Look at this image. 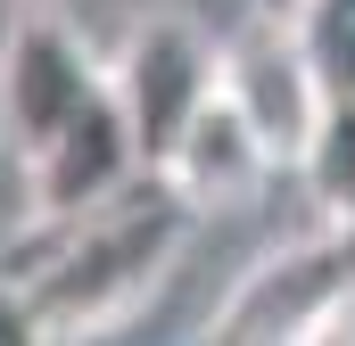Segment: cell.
Returning a JSON list of instances; mask_svg holds the SVG:
<instances>
[{
    "mask_svg": "<svg viewBox=\"0 0 355 346\" xmlns=\"http://www.w3.org/2000/svg\"><path fill=\"white\" fill-rule=\"evenodd\" d=\"M331 231H339V248H347V264H355V198L339 206V215H331Z\"/></svg>",
    "mask_w": 355,
    "mask_h": 346,
    "instance_id": "30bf717a",
    "label": "cell"
},
{
    "mask_svg": "<svg viewBox=\"0 0 355 346\" xmlns=\"http://www.w3.org/2000/svg\"><path fill=\"white\" fill-rule=\"evenodd\" d=\"M107 83L124 99V116H132L149 165H166V149L182 140V124L207 107V91L223 83V50H207V42H198L190 25H174V17H149V25H132L124 50L107 58Z\"/></svg>",
    "mask_w": 355,
    "mask_h": 346,
    "instance_id": "277c9868",
    "label": "cell"
},
{
    "mask_svg": "<svg viewBox=\"0 0 355 346\" xmlns=\"http://www.w3.org/2000/svg\"><path fill=\"white\" fill-rule=\"evenodd\" d=\"M257 8H297V17H306V8H314V0H257Z\"/></svg>",
    "mask_w": 355,
    "mask_h": 346,
    "instance_id": "8fae6325",
    "label": "cell"
},
{
    "mask_svg": "<svg viewBox=\"0 0 355 346\" xmlns=\"http://www.w3.org/2000/svg\"><path fill=\"white\" fill-rule=\"evenodd\" d=\"M99 91H107V66L91 58V42L50 0L8 17V33H0V140L17 165H33Z\"/></svg>",
    "mask_w": 355,
    "mask_h": 346,
    "instance_id": "3957f363",
    "label": "cell"
},
{
    "mask_svg": "<svg viewBox=\"0 0 355 346\" xmlns=\"http://www.w3.org/2000/svg\"><path fill=\"white\" fill-rule=\"evenodd\" d=\"M157 173L174 181L190 206H240V198L272 173V149L257 140V124L240 116V99L215 83V91H207V107L182 124V140L166 149V165H157Z\"/></svg>",
    "mask_w": 355,
    "mask_h": 346,
    "instance_id": "52a82bcc",
    "label": "cell"
},
{
    "mask_svg": "<svg viewBox=\"0 0 355 346\" xmlns=\"http://www.w3.org/2000/svg\"><path fill=\"white\" fill-rule=\"evenodd\" d=\"M17 338H42V322H33V305H25L17 272L0 264V346H17Z\"/></svg>",
    "mask_w": 355,
    "mask_h": 346,
    "instance_id": "ba28073f",
    "label": "cell"
},
{
    "mask_svg": "<svg viewBox=\"0 0 355 346\" xmlns=\"http://www.w3.org/2000/svg\"><path fill=\"white\" fill-rule=\"evenodd\" d=\"M322 58H331V83H339V99H355V17H339V25L322 33Z\"/></svg>",
    "mask_w": 355,
    "mask_h": 346,
    "instance_id": "9c48e42d",
    "label": "cell"
},
{
    "mask_svg": "<svg viewBox=\"0 0 355 346\" xmlns=\"http://www.w3.org/2000/svg\"><path fill=\"white\" fill-rule=\"evenodd\" d=\"M223 91L257 124V140L272 149V165H306L314 140H322V124H331V107H339L322 33L297 8H257V0H248L240 33L223 42Z\"/></svg>",
    "mask_w": 355,
    "mask_h": 346,
    "instance_id": "7a4b0ae2",
    "label": "cell"
},
{
    "mask_svg": "<svg viewBox=\"0 0 355 346\" xmlns=\"http://www.w3.org/2000/svg\"><path fill=\"white\" fill-rule=\"evenodd\" d=\"M347 280H355V264L339 248V231L322 223V239H289L265 264H248V280L215 313V338H314V322L331 313V297Z\"/></svg>",
    "mask_w": 355,
    "mask_h": 346,
    "instance_id": "8992f818",
    "label": "cell"
},
{
    "mask_svg": "<svg viewBox=\"0 0 355 346\" xmlns=\"http://www.w3.org/2000/svg\"><path fill=\"white\" fill-rule=\"evenodd\" d=\"M149 165V149H141V132H132V116H124V99L116 83L91 99L83 116L25 165V198H33V223H67V215H91V206H107L116 190H132Z\"/></svg>",
    "mask_w": 355,
    "mask_h": 346,
    "instance_id": "5b68a950",
    "label": "cell"
},
{
    "mask_svg": "<svg viewBox=\"0 0 355 346\" xmlns=\"http://www.w3.org/2000/svg\"><path fill=\"white\" fill-rule=\"evenodd\" d=\"M42 231H50V248L17 264V289H25L42 338H91L166 280V264L182 256V231H190V198L166 173H141L107 206L42 223Z\"/></svg>",
    "mask_w": 355,
    "mask_h": 346,
    "instance_id": "6da1fadb",
    "label": "cell"
}]
</instances>
